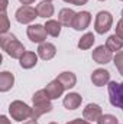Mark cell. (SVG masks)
I'll return each instance as SVG.
<instances>
[{"label": "cell", "mask_w": 123, "mask_h": 124, "mask_svg": "<svg viewBox=\"0 0 123 124\" xmlns=\"http://www.w3.org/2000/svg\"><path fill=\"white\" fill-rule=\"evenodd\" d=\"M32 120H38L41 116L52 111V104L45 90H39L32 97Z\"/></svg>", "instance_id": "cell-1"}, {"label": "cell", "mask_w": 123, "mask_h": 124, "mask_svg": "<svg viewBox=\"0 0 123 124\" xmlns=\"http://www.w3.org/2000/svg\"><path fill=\"white\" fill-rule=\"evenodd\" d=\"M0 46L13 59H20V56L26 52L23 43L15 35H1V38H0Z\"/></svg>", "instance_id": "cell-2"}, {"label": "cell", "mask_w": 123, "mask_h": 124, "mask_svg": "<svg viewBox=\"0 0 123 124\" xmlns=\"http://www.w3.org/2000/svg\"><path fill=\"white\" fill-rule=\"evenodd\" d=\"M9 114L15 121H25L32 118V107H29L26 102L16 100L12 101L9 105Z\"/></svg>", "instance_id": "cell-3"}, {"label": "cell", "mask_w": 123, "mask_h": 124, "mask_svg": "<svg viewBox=\"0 0 123 124\" xmlns=\"http://www.w3.org/2000/svg\"><path fill=\"white\" fill-rule=\"evenodd\" d=\"M113 26V15L107 10H100L96 15L94 20V31L98 35H104L112 29Z\"/></svg>", "instance_id": "cell-4"}, {"label": "cell", "mask_w": 123, "mask_h": 124, "mask_svg": "<svg viewBox=\"0 0 123 124\" xmlns=\"http://www.w3.org/2000/svg\"><path fill=\"white\" fill-rule=\"evenodd\" d=\"M107 93L110 104L116 108L123 110V82L110 81L107 84Z\"/></svg>", "instance_id": "cell-5"}, {"label": "cell", "mask_w": 123, "mask_h": 124, "mask_svg": "<svg viewBox=\"0 0 123 124\" xmlns=\"http://www.w3.org/2000/svg\"><path fill=\"white\" fill-rule=\"evenodd\" d=\"M36 17H39L36 7H32V6H20L15 13V19L22 25H29Z\"/></svg>", "instance_id": "cell-6"}, {"label": "cell", "mask_w": 123, "mask_h": 124, "mask_svg": "<svg viewBox=\"0 0 123 124\" xmlns=\"http://www.w3.org/2000/svg\"><path fill=\"white\" fill-rule=\"evenodd\" d=\"M26 35H28L29 40L33 42V43H44V42H46L48 32H46V29H45L44 25L35 23V25H29V26H28Z\"/></svg>", "instance_id": "cell-7"}, {"label": "cell", "mask_w": 123, "mask_h": 124, "mask_svg": "<svg viewBox=\"0 0 123 124\" xmlns=\"http://www.w3.org/2000/svg\"><path fill=\"white\" fill-rule=\"evenodd\" d=\"M113 56H114L113 52H112L106 45L97 46L91 54L93 61L96 62V63H100V65H106V63H109L110 61H113Z\"/></svg>", "instance_id": "cell-8"}, {"label": "cell", "mask_w": 123, "mask_h": 124, "mask_svg": "<svg viewBox=\"0 0 123 124\" xmlns=\"http://www.w3.org/2000/svg\"><path fill=\"white\" fill-rule=\"evenodd\" d=\"M91 23V13L87 12V10H81L75 15V19H74V23H72V29L77 32L86 31Z\"/></svg>", "instance_id": "cell-9"}, {"label": "cell", "mask_w": 123, "mask_h": 124, "mask_svg": "<svg viewBox=\"0 0 123 124\" xmlns=\"http://www.w3.org/2000/svg\"><path fill=\"white\" fill-rule=\"evenodd\" d=\"M36 54L41 59L44 61H51L55 55H57V46L51 42H44V43H39L38 49H36Z\"/></svg>", "instance_id": "cell-10"}, {"label": "cell", "mask_w": 123, "mask_h": 124, "mask_svg": "<svg viewBox=\"0 0 123 124\" xmlns=\"http://www.w3.org/2000/svg\"><path fill=\"white\" fill-rule=\"evenodd\" d=\"M91 82L94 87H104L110 82V72L104 68H97L91 74Z\"/></svg>", "instance_id": "cell-11"}, {"label": "cell", "mask_w": 123, "mask_h": 124, "mask_svg": "<svg viewBox=\"0 0 123 124\" xmlns=\"http://www.w3.org/2000/svg\"><path fill=\"white\" fill-rule=\"evenodd\" d=\"M103 116V110L98 104H94V102H90L86 105V108L83 110V118L87 120V121H97L100 117Z\"/></svg>", "instance_id": "cell-12"}, {"label": "cell", "mask_w": 123, "mask_h": 124, "mask_svg": "<svg viewBox=\"0 0 123 124\" xmlns=\"http://www.w3.org/2000/svg\"><path fill=\"white\" fill-rule=\"evenodd\" d=\"M46 94H48V97H49V100L52 101V100H58L60 97H61L64 91H65V88H64V85H62L61 82L55 78V79H52L45 88H44Z\"/></svg>", "instance_id": "cell-13"}, {"label": "cell", "mask_w": 123, "mask_h": 124, "mask_svg": "<svg viewBox=\"0 0 123 124\" xmlns=\"http://www.w3.org/2000/svg\"><path fill=\"white\" fill-rule=\"evenodd\" d=\"M81 102H83V97L78 93H68L64 97V100H62L64 107L67 110H71V111L72 110H77L81 105Z\"/></svg>", "instance_id": "cell-14"}, {"label": "cell", "mask_w": 123, "mask_h": 124, "mask_svg": "<svg viewBox=\"0 0 123 124\" xmlns=\"http://www.w3.org/2000/svg\"><path fill=\"white\" fill-rule=\"evenodd\" d=\"M75 12L70 7H65L61 9L60 13H58V20L62 26H67V28H72V23H74V19H75Z\"/></svg>", "instance_id": "cell-15"}, {"label": "cell", "mask_w": 123, "mask_h": 124, "mask_svg": "<svg viewBox=\"0 0 123 124\" xmlns=\"http://www.w3.org/2000/svg\"><path fill=\"white\" fill-rule=\"evenodd\" d=\"M38 58H39L38 54H35V52H32V51H26V52L20 56L19 65H20L23 69H32L33 66H36Z\"/></svg>", "instance_id": "cell-16"}, {"label": "cell", "mask_w": 123, "mask_h": 124, "mask_svg": "<svg viewBox=\"0 0 123 124\" xmlns=\"http://www.w3.org/2000/svg\"><path fill=\"white\" fill-rule=\"evenodd\" d=\"M36 12H38V16H39V17L49 19L51 16H54V13H55V7H54L52 1H46V0H44V1L38 3V6H36Z\"/></svg>", "instance_id": "cell-17"}, {"label": "cell", "mask_w": 123, "mask_h": 124, "mask_svg": "<svg viewBox=\"0 0 123 124\" xmlns=\"http://www.w3.org/2000/svg\"><path fill=\"white\" fill-rule=\"evenodd\" d=\"M15 85V75L9 71L0 72V93H7Z\"/></svg>", "instance_id": "cell-18"}, {"label": "cell", "mask_w": 123, "mask_h": 124, "mask_svg": "<svg viewBox=\"0 0 123 124\" xmlns=\"http://www.w3.org/2000/svg\"><path fill=\"white\" fill-rule=\"evenodd\" d=\"M57 79L64 85L65 90H71V88H74V87L77 85V77H75V74L71 72V71L61 72V74L57 77Z\"/></svg>", "instance_id": "cell-19"}, {"label": "cell", "mask_w": 123, "mask_h": 124, "mask_svg": "<svg viewBox=\"0 0 123 124\" xmlns=\"http://www.w3.org/2000/svg\"><path fill=\"white\" fill-rule=\"evenodd\" d=\"M94 42H96L94 33H93V32H87V33H84V35L80 38L77 46H78L81 51H87V49H90L93 45H94Z\"/></svg>", "instance_id": "cell-20"}, {"label": "cell", "mask_w": 123, "mask_h": 124, "mask_svg": "<svg viewBox=\"0 0 123 124\" xmlns=\"http://www.w3.org/2000/svg\"><path fill=\"white\" fill-rule=\"evenodd\" d=\"M45 26V29L48 32V35L49 36H52V38H58L60 35H61V23H60V20H54V19H48L46 20V23L44 25Z\"/></svg>", "instance_id": "cell-21"}, {"label": "cell", "mask_w": 123, "mask_h": 124, "mask_svg": "<svg viewBox=\"0 0 123 124\" xmlns=\"http://www.w3.org/2000/svg\"><path fill=\"white\" fill-rule=\"evenodd\" d=\"M106 46H107L112 52H119V51L123 49V39L119 38V36L114 33V35H112V36H109V38L106 39Z\"/></svg>", "instance_id": "cell-22"}, {"label": "cell", "mask_w": 123, "mask_h": 124, "mask_svg": "<svg viewBox=\"0 0 123 124\" xmlns=\"http://www.w3.org/2000/svg\"><path fill=\"white\" fill-rule=\"evenodd\" d=\"M113 62H114V66L117 68L119 74L123 77V51H119V52L114 54V56H113Z\"/></svg>", "instance_id": "cell-23"}, {"label": "cell", "mask_w": 123, "mask_h": 124, "mask_svg": "<svg viewBox=\"0 0 123 124\" xmlns=\"http://www.w3.org/2000/svg\"><path fill=\"white\" fill-rule=\"evenodd\" d=\"M97 124H119V120L113 114H103L97 120Z\"/></svg>", "instance_id": "cell-24"}, {"label": "cell", "mask_w": 123, "mask_h": 124, "mask_svg": "<svg viewBox=\"0 0 123 124\" xmlns=\"http://www.w3.org/2000/svg\"><path fill=\"white\" fill-rule=\"evenodd\" d=\"M1 25H0V33L1 35H6L7 31H9V28H10V23H9V17H7V15H6V12H3L1 13Z\"/></svg>", "instance_id": "cell-25"}, {"label": "cell", "mask_w": 123, "mask_h": 124, "mask_svg": "<svg viewBox=\"0 0 123 124\" xmlns=\"http://www.w3.org/2000/svg\"><path fill=\"white\" fill-rule=\"evenodd\" d=\"M114 29H116V35L123 39V19H120V20L116 23V28H114Z\"/></svg>", "instance_id": "cell-26"}, {"label": "cell", "mask_w": 123, "mask_h": 124, "mask_svg": "<svg viewBox=\"0 0 123 124\" xmlns=\"http://www.w3.org/2000/svg\"><path fill=\"white\" fill-rule=\"evenodd\" d=\"M65 124H91L90 121H87V120H81V118H74V120H71V121H68V123Z\"/></svg>", "instance_id": "cell-27"}, {"label": "cell", "mask_w": 123, "mask_h": 124, "mask_svg": "<svg viewBox=\"0 0 123 124\" xmlns=\"http://www.w3.org/2000/svg\"><path fill=\"white\" fill-rule=\"evenodd\" d=\"M88 0H72V4L75 6H83V4H87Z\"/></svg>", "instance_id": "cell-28"}, {"label": "cell", "mask_w": 123, "mask_h": 124, "mask_svg": "<svg viewBox=\"0 0 123 124\" xmlns=\"http://www.w3.org/2000/svg\"><path fill=\"white\" fill-rule=\"evenodd\" d=\"M0 124H12L6 116H0Z\"/></svg>", "instance_id": "cell-29"}, {"label": "cell", "mask_w": 123, "mask_h": 124, "mask_svg": "<svg viewBox=\"0 0 123 124\" xmlns=\"http://www.w3.org/2000/svg\"><path fill=\"white\" fill-rule=\"evenodd\" d=\"M7 4H9V0H1V13H3V12H6Z\"/></svg>", "instance_id": "cell-30"}, {"label": "cell", "mask_w": 123, "mask_h": 124, "mask_svg": "<svg viewBox=\"0 0 123 124\" xmlns=\"http://www.w3.org/2000/svg\"><path fill=\"white\" fill-rule=\"evenodd\" d=\"M23 6H31L32 3H35V0H19Z\"/></svg>", "instance_id": "cell-31"}, {"label": "cell", "mask_w": 123, "mask_h": 124, "mask_svg": "<svg viewBox=\"0 0 123 124\" xmlns=\"http://www.w3.org/2000/svg\"><path fill=\"white\" fill-rule=\"evenodd\" d=\"M23 124H38V121H36V120H32V118H31V120H26Z\"/></svg>", "instance_id": "cell-32"}, {"label": "cell", "mask_w": 123, "mask_h": 124, "mask_svg": "<svg viewBox=\"0 0 123 124\" xmlns=\"http://www.w3.org/2000/svg\"><path fill=\"white\" fill-rule=\"evenodd\" d=\"M62 1H65V3H71V4H72V0H62Z\"/></svg>", "instance_id": "cell-33"}, {"label": "cell", "mask_w": 123, "mask_h": 124, "mask_svg": "<svg viewBox=\"0 0 123 124\" xmlns=\"http://www.w3.org/2000/svg\"><path fill=\"white\" fill-rule=\"evenodd\" d=\"M49 124H58V123H55V121H52V123H49Z\"/></svg>", "instance_id": "cell-34"}, {"label": "cell", "mask_w": 123, "mask_h": 124, "mask_svg": "<svg viewBox=\"0 0 123 124\" xmlns=\"http://www.w3.org/2000/svg\"><path fill=\"white\" fill-rule=\"evenodd\" d=\"M122 19H123V9H122Z\"/></svg>", "instance_id": "cell-35"}, {"label": "cell", "mask_w": 123, "mask_h": 124, "mask_svg": "<svg viewBox=\"0 0 123 124\" xmlns=\"http://www.w3.org/2000/svg\"><path fill=\"white\" fill-rule=\"evenodd\" d=\"M98 1H106V0H98Z\"/></svg>", "instance_id": "cell-36"}, {"label": "cell", "mask_w": 123, "mask_h": 124, "mask_svg": "<svg viewBox=\"0 0 123 124\" xmlns=\"http://www.w3.org/2000/svg\"><path fill=\"white\" fill-rule=\"evenodd\" d=\"M46 1H54V0H46Z\"/></svg>", "instance_id": "cell-37"}, {"label": "cell", "mask_w": 123, "mask_h": 124, "mask_svg": "<svg viewBox=\"0 0 123 124\" xmlns=\"http://www.w3.org/2000/svg\"><path fill=\"white\" fill-rule=\"evenodd\" d=\"M120 1H123V0H120Z\"/></svg>", "instance_id": "cell-38"}]
</instances>
